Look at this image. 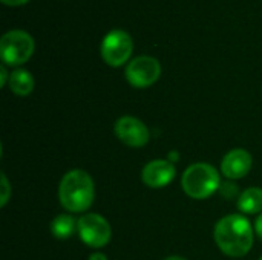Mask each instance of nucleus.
Returning <instances> with one entry per match:
<instances>
[{"label":"nucleus","mask_w":262,"mask_h":260,"mask_svg":"<svg viewBox=\"0 0 262 260\" xmlns=\"http://www.w3.org/2000/svg\"><path fill=\"white\" fill-rule=\"evenodd\" d=\"M215 242L218 248L230 257L246 256L253 245L250 221L241 215H229L220 219L215 227Z\"/></svg>","instance_id":"nucleus-1"},{"label":"nucleus","mask_w":262,"mask_h":260,"mask_svg":"<svg viewBox=\"0 0 262 260\" xmlns=\"http://www.w3.org/2000/svg\"><path fill=\"white\" fill-rule=\"evenodd\" d=\"M95 198V187L91 175L84 170H69L60 181L58 199L64 210L83 213L91 208Z\"/></svg>","instance_id":"nucleus-2"},{"label":"nucleus","mask_w":262,"mask_h":260,"mask_svg":"<svg viewBox=\"0 0 262 260\" xmlns=\"http://www.w3.org/2000/svg\"><path fill=\"white\" fill-rule=\"evenodd\" d=\"M183 190L192 199H207L221 187L218 170L206 162H196L187 167L183 175Z\"/></svg>","instance_id":"nucleus-3"},{"label":"nucleus","mask_w":262,"mask_h":260,"mask_svg":"<svg viewBox=\"0 0 262 260\" xmlns=\"http://www.w3.org/2000/svg\"><path fill=\"white\" fill-rule=\"evenodd\" d=\"M34 38L20 29L8 31L0 40L2 61L8 66H20L26 63L34 54Z\"/></svg>","instance_id":"nucleus-4"},{"label":"nucleus","mask_w":262,"mask_h":260,"mask_svg":"<svg viewBox=\"0 0 262 260\" xmlns=\"http://www.w3.org/2000/svg\"><path fill=\"white\" fill-rule=\"evenodd\" d=\"M77 231L83 244L91 248H103L111 242L112 228L109 222L97 215V213H86L77 221Z\"/></svg>","instance_id":"nucleus-5"},{"label":"nucleus","mask_w":262,"mask_h":260,"mask_svg":"<svg viewBox=\"0 0 262 260\" xmlns=\"http://www.w3.org/2000/svg\"><path fill=\"white\" fill-rule=\"evenodd\" d=\"M100 51H101L103 60L109 66L120 67L130 58L132 51H134V41L126 31L115 29V31H111L103 38Z\"/></svg>","instance_id":"nucleus-6"},{"label":"nucleus","mask_w":262,"mask_h":260,"mask_svg":"<svg viewBox=\"0 0 262 260\" xmlns=\"http://www.w3.org/2000/svg\"><path fill=\"white\" fill-rule=\"evenodd\" d=\"M161 75V64L150 55H140L134 58L126 67V78L130 86L144 89L158 81Z\"/></svg>","instance_id":"nucleus-7"},{"label":"nucleus","mask_w":262,"mask_h":260,"mask_svg":"<svg viewBox=\"0 0 262 260\" xmlns=\"http://www.w3.org/2000/svg\"><path fill=\"white\" fill-rule=\"evenodd\" d=\"M117 138L129 147H143L149 141V129L134 116H121L115 123Z\"/></svg>","instance_id":"nucleus-8"},{"label":"nucleus","mask_w":262,"mask_h":260,"mask_svg":"<svg viewBox=\"0 0 262 260\" xmlns=\"http://www.w3.org/2000/svg\"><path fill=\"white\" fill-rule=\"evenodd\" d=\"M175 173L177 169L169 159H154L144 166L141 179L150 188H163L173 181Z\"/></svg>","instance_id":"nucleus-9"},{"label":"nucleus","mask_w":262,"mask_h":260,"mask_svg":"<svg viewBox=\"0 0 262 260\" xmlns=\"http://www.w3.org/2000/svg\"><path fill=\"white\" fill-rule=\"evenodd\" d=\"M250 169H252V155L244 149L230 150L221 161L223 175L232 181L247 176Z\"/></svg>","instance_id":"nucleus-10"},{"label":"nucleus","mask_w":262,"mask_h":260,"mask_svg":"<svg viewBox=\"0 0 262 260\" xmlns=\"http://www.w3.org/2000/svg\"><path fill=\"white\" fill-rule=\"evenodd\" d=\"M9 89L18 97H26L34 90V77L25 69H15L9 74Z\"/></svg>","instance_id":"nucleus-11"},{"label":"nucleus","mask_w":262,"mask_h":260,"mask_svg":"<svg viewBox=\"0 0 262 260\" xmlns=\"http://www.w3.org/2000/svg\"><path fill=\"white\" fill-rule=\"evenodd\" d=\"M238 208L246 215L262 213V188L252 187L243 192L238 198Z\"/></svg>","instance_id":"nucleus-12"},{"label":"nucleus","mask_w":262,"mask_h":260,"mask_svg":"<svg viewBox=\"0 0 262 260\" xmlns=\"http://www.w3.org/2000/svg\"><path fill=\"white\" fill-rule=\"evenodd\" d=\"M77 230V221L71 215H58L51 222V231L57 239H69Z\"/></svg>","instance_id":"nucleus-13"},{"label":"nucleus","mask_w":262,"mask_h":260,"mask_svg":"<svg viewBox=\"0 0 262 260\" xmlns=\"http://www.w3.org/2000/svg\"><path fill=\"white\" fill-rule=\"evenodd\" d=\"M220 193L226 199H233V198H239L241 196L239 190H238V185L233 184V182H221Z\"/></svg>","instance_id":"nucleus-14"},{"label":"nucleus","mask_w":262,"mask_h":260,"mask_svg":"<svg viewBox=\"0 0 262 260\" xmlns=\"http://www.w3.org/2000/svg\"><path fill=\"white\" fill-rule=\"evenodd\" d=\"M0 188H2L0 207H5V205L8 204L9 198H11V185H9V181H8V178H6L5 173H2V185H0Z\"/></svg>","instance_id":"nucleus-15"},{"label":"nucleus","mask_w":262,"mask_h":260,"mask_svg":"<svg viewBox=\"0 0 262 260\" xmlns=\"http://www.w3.org/2000/svg\"><path fill=\"white\" fill-rule=\"evenodd\" d=\"M9 81V75H8V70H6V67H5V64H2L0 66V86L3 87L6 83Z\"/></svg>","instance_id":"nucleus-16"},{"label":"nucleus","mask_w":262,"mask_h":260,"mask_svg":"<svg viewBox=\"0 0 262 260\" xmlns=\"http://www.w3.org/2000/svg\"><path fill=\"white\" fill-rule=\"evenodd\" d=\"M255 231H256V234L262 239V213H259V216H258V219L255 222Z\"/></svg>","instance_id":"nucleus-17"},{"label":"nucleus","mask_w":262,"mask_h":260,"mask_svg":"<svg viewBox=\"0 0 262 260\" xmlns=\"http://www.w3.org/2000/svg\"><path fill=\"white\" fill-rule=\"evenodd\" d=\"M29 0H2V3L8 5V6H20V5H25L28 3Z\"/></svg>","instance_id":"nucleus-18"},{"label":"nucleus","mask_w":262,"mask_h":260,"mask_svg":"<svg viewBox=\"0 0 262 260\" xmlns=\"http://www.w3.org/2000/svg\"><path fill=\"white\" fill-rule=\"evenodd\" d=\"M167 159H169L170 162H177V161L180 159V153H178L177 150H172V152H169V156H167Z\"/></svg>","instance_id":"nucleus-19"},{"label":"nucleus","mask_w":262,"mask_h":260,"mask_svg":"<svg viewBox=\"0 0 262 260\" xmlns=\"http://www.w3.org/2000/svg\"><path fill=\"white\" fill-rule=\"evenodd\" d=\"M89 260H107V257L103 253H94V254H91Z\"/></svg>","instance_id":"nucleus-20"},{"label":"nucleus","mask_w":262,"mask_h":260,"mask_svg":"<svg viewBox=\"0 0 262 260\" xmlns=\"http://www.w3.org/2000/svg\"><path fill=\"white\" fill-rule=\"evenodd\" d=\"M163 260H187L186 257H181V256H169V257H166V259Z\"/></svg>","instance_id":"nucleus-21"},{"label":"nucleus","mask_w":262,"mask_h":260,"mask_svg":"<svg viewBox=\"0 0 262 260\" xmlns=\"http://www.w3.org/2000/svg\"><path fill=\"white\" fill-rule=\"evenodd\" d=\"M261 260H262V259H261Z\"/></svg>","instance_id":"nucleus-22"}]
</instances>
